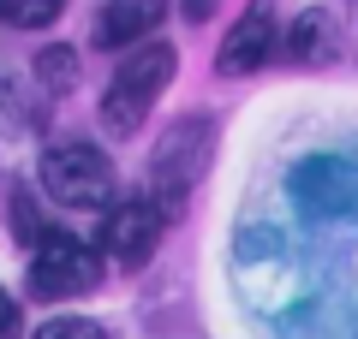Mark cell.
I'll list each match as a JSON object with an SVG mask.
<instances>
[{"instance_id":"cell-1","label":"cell","mask_w":358,"mask_h":339,"mask_svg":"<svg viewBox=\"0 0 358 339\" xmlns=\"http://www.w3.org/2000/svg\"><path fill=\"white\" fill-rule=\"evenodd\" d=\"M209 155H215V119L209 113H185L155 137L150 149V190L143 197L162 209V220H179L185 197L197 190V179L209 173Z\"/></svg>"},{"instance_id":"cell-2","label":"cell","mask_w":358,"mask_h":339,"mask_svg":"<svg viewBox=\"0 0 358 339\" xmlns=\"http://www.w3.org/2000/svg\"><path fill=\"white\" fill-rule=\"evenodd\" d=\"M173 66H179V54L167 48V42H143V48L108 77V89H102V131L108 137H138V126L150 119V107L167 96V84H173Z\"/></svg>"},{"instance_id":"cell-3","label":"cell","mask_w":358,"mask_h":339,"mask_svg":"<svg viewBox=\"0 0 358 339\" xmlns=\"http://www.w3.org/2000/svg\"><path fill=\"white\" fill-rule=\"evenodd\" d=\"M42 190L66 209H114V161L90 143H60L42 155Z\"/></svg>"},{"instance_id":"cell-4","label":"cell","mask_w":358,"mask_h":339,"mask_svg":"<svg viewBox=\"0 0 358 339\" xmlns=\"http://www.w3.org/2000/svg\"><path fill=\"white\" fill-rule=\"evenodd\" d=\"M102 286V256L96 244H78L66 232H48V239L30 250V298L42 303H66V298H84V292Z\"/></svg>"},{"instance_id":"cell-5","label":"cell","mask_w":358,"mask_h":339,"mask_svg":"<svg viewBox=\"0 0 358 339\" xmlns=\"http://www.w3.org/2000/svg\"><path fill=\"white\" fill-rule=\"evenodd\" d=\"M239 286L263 315H281V310H299V303H305L299 262L268 239V232H251V239L239 244Z\"/></svg>"},{"instance_id":"cell-6","label":"cell","mask_w":358,"mask_h":339,"mask_svg":"<svg viewBox=\"0 0 358 339\" xmlns=\"http://www.w3.org/2000/svg\"><path fill=\"white\" fill-rule=\"evenodd\" d=\"M293 202L317 220H352L358 214V167L346 155H310L293 173Z\"/></svg>"},{"instance_id":"cell-7","label":"cell","mask_w":358,"mask_h":339,"mask_svg":"<svg viewBox=\"0 0 358 339\" xmlns=\"http://www.w3.org/2000/svg\"><path fill=\"white\" fill-rule=\"evenodd\" d=\"M162 209L150 197H126L114 209H102V232H96V256H114V262H143V256L162 244Z\"/></svg>"},{"instance_id":"cell-8","label":"cell","mask_w":358,"mask_h":339,"mask_svg":"<svg viewBox=\"0 0 358 339\" xmlns=\"http://www.w3.org/2000/svg\"><path fill=\"white\" fill-rule=\"evenodd\" d=\"M275 54V0H251L245 18L221 36V54H215V72L221 77H245Z\"/></svg>"},{"instance_id":"cell-9","label":"cell","mask_w":358,"mask_h":339,"mask_svg":"<svg viewBox=\"0 0 358 339\" xmlns=\"http://www.w3.org/2000/svg\"><path fill=\"white\" fill-rule=\"evenodd\" d=\"M275 54H281L287 66H329V60H341V24H334L322 6H305V13L281 30Z\"/></svg>"},{"instance_id":"cell-10","label":"cell","mask_w":358,"mask_h":339,"mask_svg":"<svg viewBox=\"0 0 358 339\" xmlns=\"http://www.w3.org/2000/svg\"><path fill=\"white\" fill-rule=\"evenodd\" d=\"M167 0H108L96 13V48H131L162 24Z\"/></svg>"},{"instance_id":"cell-11","label":"cell","mask_w":358,"mask_h":339,"mask_svg":"<svg viewBox=\"0 0 358 339\" xmlns=\"http://www.w3.org/2000/svg\"><path fill=\"white\" fill-rule=\"evenodd\" d=\"M66 13V0H0V24L13 30H42Z\"/></svg>"},{"instance_id":"cell-12","label":"cell","mask_w":358,"mask_h":339,"mask_svg":"<svg viewBox=\"0 0 358 339\" xmlns=\"http://www.w3.org/2000/svg\"><path fill=\"white\" fill-rule=\"evenodd\" d=\"M72 77H78V54H72V48H42V54H36V84H42V89L66 96Z\"/></svg>"},{"instance_id":"cell-13","label":"cell","mask_w":358,"mask_h":339,"mask_svg":"<svg viewBox=\"0 0 358 339\" xmlns=\"http://www.w3.org/2000/svg\"><path fill=\"white\" fill-rule=\"evenodd\" d=\"M13 226H18V239H24L30 250H36V244L54 232V226H42V220H36V202H30V190H13Z\"/></svg>"},{"instance_id":"cell-14","label":"cell","mask_w":358,"mask_h":339,"mask_svg":"<svg viewBox=\"0 0 358 339\" xmlns=\"http://www.w3.org/2000/svg\"><path fill=\"white\" fill-rule=\"evenodd\" d=\"M30 339H102V327L90 322V315H54V322H42Z\"/></svg>"},{"instance_id":"cell-15","label":"cell","mask_w":358,"mask_h":339,"mask_svg":"<svg viewBox=\"0 0 358 339\" xmlns=\"http://www.w3.org/2000/svg\"><path fill=\"white\" fill-rule=\"evenodd\" d=\"M13 327H18V303L6 298V286H0V339L13 333Z\"/></svg>"},{"instance_id":"cell-16","label":"cell","mask_w":358,"mask_h":339,"mask_svg":"<svg viewBox=\"0 0 358 339\" xmlns=\"http://www.w3.org/2000/svg\"><path fill=\"white\" fill-rule=\"evenodd\" d=\"M209 6H215V0H185V13H192V18H203Z\"/></svg>"},{"instance_id":"cell-17","label":"cell","mask_w":358,"mask_h":339,"mask_svg":"<svg viewBox=\"0 0 358 339\" xmlns=\"http://www.w3.org/2000/svg\"><path fill=\"white\" fill-rule=\"evenodd\" d=\"M346 6H352V18H358V0H346Z\"/></svg>"}]
</instances>
